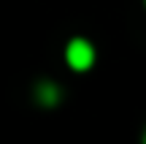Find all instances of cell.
<instances>
[{
  "label": "cell",
  "mask_w": 146,
  "mask_h": 144,
  "mask_svg": "<svg viewBox=\"0 0 146 144\" xmlns=\"http://www.w3.org/2000/svg\"><path fill=\"white\" fill-rule=\"evenodd\" d=\"M143 144H146V139H143Z\"/></svg>",
  "instance_id": "obj_2"
},
{
  "label": "cell",
  "mask_w": 146,
  "mask_h": 144,
  "mask_svg": "<svg viewBox=\"0 0 146 144\" xmlns=\"http://www.w3.org/2000/svg\"><path fill=\"white\" fill-rule=\"evenodd\" d=\"M65 57H68L70 68H76V71H87V68H92V63H95V49L89 46L87 41L76 38V41L68 44V52H65Z\"/></svg>",
  "instance_id": "obj_1"
}]
</instances>
